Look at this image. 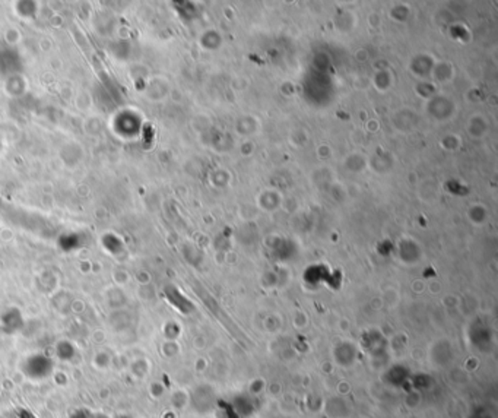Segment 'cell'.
I'll return each instance as SVG.
<instances>
[{
  "label": "cell",
  "mask_w": 498,
  "mask_h": 418,
  "mask_svg": "<svg viewBox=\"0 0 498 418\" xmlns=\"http://www.w3.org/2000/svg\"><path fill=\"white\" fill-rule=\"evenodd\" d=\"M54 364L52 358L44 354H32L21 362V372L27 379L32 382H41L50 377Z\"/></svg>",
  "instance_id": "6da1fadb"
},
{
  "label": "cell",
  "mask_w": 498,
  "mask_h": 418,
  "mask_svg": "<svg viewBox=\"0 0 498 418\" xmlns=\"http://www.w3.org/2000/svg\"><path fill=\"white\" fill-rule=\"evenodd\" d=\"M89 418H109L102 414H89Z\"/></svg>",
  "instance_id": "7a4b0ae2"
},
{
  "label": "cell",
  "mask_w": 498,
  "mask_h": 418,
  "mask_svg": "<svg viewBox=\"0 0 498 418\" xmlns=\"http://www.w3.org/2000/svg\"><path fill=\"white\" fill-rule=\"evenodd\" d=\"M120 418H132V417H127V415H122Z\"/></svg>",
  "instance_id": "3957f363"
}]
</instances>
